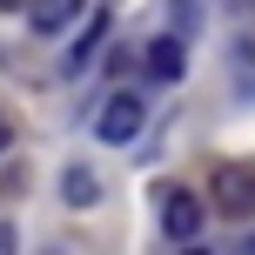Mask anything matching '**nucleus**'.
I'll use <instances>...</instances> for the list:
<instances>
[{"instance_id": "f257e3e1", "label": "nucleus", "mask_w": 255, "mask_h": 255, "mask_svg": "<svg viewBox=\"0 0 255 255\" xmlns=\"http://www.w3.org/2000/svg\"><path fill=\"white\" fill-rule=\"evenodd\" d=\"M208 195H215V208L229 222L255 215V168L249 161H215V181H208Z\"/></svg>"}, {"instance_id": "f03ea898", "label": "nucleus", "mask_w": 255, "mask_h": 255, "mask_svg": "<svg viewBox=\"0 0 255 255\" xmlns=\"http://www.w3.org/2000/svg\"><path fill=\"white\" fill-rule=\"evenodd\" d=\"M161 235L168 242H195L202 235V202L188 188H161Z\"/></svg>"}, {"instance_id": "7ed1b4c3", "label": "nucleus", "mask_w": 255, "mask_h": 255, "mask_svg": "<svg viewBox=\"0 0 255 255\" xmlns=\"http://www.w3.org/2000/svg\"><path fill=\"white\" fill-rule=\"evenodd\" d=\"M134 128H141V101L134 94H108L101 115H94V134H101L108 148H121V141H134Z\"/></svg>"}, {"instance_id": "20e7f679", "label": "nucleus", "mask_w": 255, "mask_h": 255, "mask_svg": "<svg viewBox=\"0 0 255 255\" xmlns=\"http://www.w3.org/2000/svg\"><path fill=\"white\" fill-rule=\"evenodd\" d=\"M27 20H34L40 40H54V34H67L81 20V0H27Z\"/></svg>"}, {"instance_id": "39448f33", "label": "nucleus", "mask_w": 255, "mask_h": 255, "mask_svg": "<svg viewBox=\"0 0 255 255\" xmlns=\"http://www.w3.org/2000/svg\"><path fill=\"white\" fill-rule=\"evenodd\" d=\"M61 195H67V208H94V202H101V181H94L88 168H67V175H61Z\"/></svg>"}, {"instance_id": "423d86ee", "label": "nucleus", "mask_w": 255, "mask_h": 255, "mask_svg": "<svg viewBox=\"0 0 255 255\" xmlns=\"http://www.w3.org/2000/svg\"><path fill=\"white\" fill-rule=\"evenodd\" d=\"M101 40H108V13H94V20L81 27V40H74V47H67V67H88V61H94V47H101Z\"/></svg>"}, {"instance_id": "0eeeda50", "label": "nucleus", "mask_w": 255, "mask_h": 255, "mask_svg": "<svg viewBox=\"0 0 255 255\" xmlns=\"http://www.w3.org/2000/svg\"><path fill=\"white\" fill-rule=\"evenodd\" d=\"M148 67H154L161 81H175V74H181V40H175V34H161V40L148 47Z\"/></svg>"}, {"instance_id": "6e6552de", "label": "nucleus", "mask_w": 255, "mask_h": 255, "mask_svg": "<svg viewBox=\"0 0 255 255\" xmlns=\"http://www.w3.org/2000/svg\"><path fill=\"white\" fill-rule=\"evenodd\" d=\"M7 141H13V128H7V115H0V154H7Z\"/></svg>"}, {"instance_id": "1a4fd4ad", "label": "nucleus", "mask_w": 255, "mask_h": 255, "mask_svg": "<svg viewBox=\"0 0 255 255\" xmlns=\"http://www.w3.org/2000/svg\"><path fill=\"white\" fill-rule=\"evenodd\" d=\"M13 7H27V0H0V13H13Z\"/></svg>"}]
</instances>
